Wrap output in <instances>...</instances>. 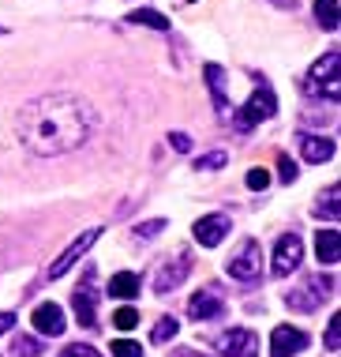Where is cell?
<instances>
[{"label": "cell", "instance_id": "obj_1", "mask_svg": "<svg viewBox=\"0 0 341 357\" xmlns=\"http://www.w3.org/2000/svg\"><path fill=\"white\" fill-rule=\"evenodd\" d=\"M97 124V113L90 109V102H83L79 94H42V98L26 102L19 109L15 132L23 139V147L38 154V158H53V154L75 151L90 139Z\"/></svg>", "mask_w": 341, "mask_h": 357}, {"label": "cell", "instance_id": "obj_2", "mask_svg": "<svg viewBox=\"0 0 341 357\" xmlns=\"http://www.w3.org/2000/svg\"><path fill=\"white\" fill-rule=\"evenodd\" d=\"M274 113H278V98H274V91H270V86L262 83L259 91H251V98L244 102L237 113H232V124H237L240 132H251L259 121L274 117Z\"/></svg>", "mask_w": 341, "mask_h": 357}, {"label": "cell", "instance_id": "obj_3", "mask_svg": "<svg viewBox=\"0 0 341 357\" xmlns=\"http://www.w3.org/2000/svg\"><path fill=\"white\" fill-rule=\"evenodd\" d=\"M334 289V278L330 275H311V278H304L300 286H292L289 294H285V305L292 308V312H315L319 308V301Z\"/></svg>", "mask_w": 341, "mask_h": 357}, {"label": "cell", "instance_id": "obj_4", "mask_svg": "<svg viewBox=\"0 0 341 357\" xmlns=\"http://www.w3.org/2000/svg\"><path fill=\"white\" fill-rule=\"evenodd\" d=\"M308 94H315V98H326L338 102L341 94V83H338V53L330 50L326 56H319L315 64H311V75H308Z\"/></svg>", "mask_w": 341, "mask_h": 357}, {"label": "cell", "instance_id": "obj_5", "mask_svg": "<svg viewBox=\"0 0 341 357\" xmlns=\"http://www.w3.org/2000/svg\"><path fill=\"white\" fill-rule=\"evenodd\" d=\"M229 275L237 278V282H244V286L259 282L262 278V248H259V241H244L237 252L229 256Z\"/></svg>", "mask_w": 341, "mask_h": 357}, {"label": "cell", "instance_id": "obj_6", "mask_svg": "<svg viewBox=\"0 0 341 357\" xmlns=\"http://www.w3.org/2000/svg\"><path fill=\"white\" fill-rule=\"evenodd\" d=\"M97 237H102V229H97V226H94V229H86V234H79V237L72 241V245L64 248L61 256L53 259V264H49V271H45V278H61V275H68V271H72V267L79 264V259H83L86 252H90V245H94Z\"/></svg>", "mask_w": 341, "mask_h": 357}, {"label": "cell", "instance_id": "obj_7", "mask_svg": "<svg viewBox=\"0 0 341 357\" xmlns=\"http://www.w3.org/2000/svg\"><path fill=\"white\" fill-rule=\"evenodd\" d=\"M300 264H304V241H300L296 234L278 237V245H274V259H270L274 275H278V278H285V275H292V271H300Z\"/></svg>", "mask_w": 341, "mask_h": 357}, {"label": "cell", "instance_id": "obj_8", "mask_svg": "<svg viewBox=\"0 0 341 357\" xmlns=\"http://www.w3.org/2000/svg\"><path fill=\"white\" fill-rule=\"evenodd\" d=\"M221 357H259V339L255 331H248V327H232V331L218 335L214 339Z\"/></svg>", "mask_w": 341, "mask_h": 357}, {"label": "cell", "instance_id": "obj_9", "mask_svg": "<svg viewBox=\"0 0 341 357\" xmlns=\"http://www.w3.org/2000/svg\"><path fill=\"white\" fill-rule=\"evenodd\" d=\"M188 271H191V252H177L173 259H165L161 264V271L154 275V294H173L184 278H188Z\"/></svg>", "mask_w": 341, "mask_h": 357}, {"label": "cell", "instance_id": "obj_10", "mask_svg": "<svg viewBox=\"0 0 341 357\" xmlns=\"http://www.w3.org/2000/svg\"><path fill=\"white\" fill-rule=\"evenodd\" d=\"M304 346H308V331H300L292 324H278L270 331V357H292V354L304 350Z\"/></svg>", "mask_w": 341, "mask_h": 357}, {"label": "cell", "instance_id": "obj_11", "mask_svg": "<svg viewBox=\"0 0 341 357\" xmlns=\"http://www.w3.org/2000/svg\"><path fill=\"white\" fill-rule=\"evenodd\" d=\"M72 308H75V320H79L83 327H94L97 324V294H94V271L83 275L79 289H75L72 297Z\"/></svg>", "mask_w": 341, "mask_h": 357}, {"label": "cell", "instance_id": "obj_12", "mask_svg": "<svg viewBox=\"0 0 341 357\" xmlns=\"http://www.w3.org/2000/svg\"><path fill=\"white\" fill-rule=\"evenodd\" d=\"M229 229H232V218L225 215V211H214V215H203L199 222H195V241L207 245V248H214V245L225 241Z\"/></svg>", "mask_w": 341, "mask_h": 357}, {"label": "cell", "instance_id": "obj_13", "mask_svg": "<svg viewBox=\"0 0 341 357\" xmlns=\"http://www.w3.org/2000/svg\"><path fill=\"white\" fill-rule=\"evenodd\" d=\"M221 312H225V301H221V294L214 286L195 289V294H191V301H188V316H191V320H214V316H221Z\"/></svg>", "mask_w": 341, "mask_h": 357}, {"label": "cell", "instance_id": "obj_14", "mask_svg": "<svg viewBox=\"0 0 341 357\" xmlns=\"http://www.w3.org/2000/svg\"><path fill=\"white\" fill-rule=\"evenodd\" d=\"M31 324H34V331H42L49 335V339H56V335H64V308L61 305H38L34 308V316H31Z\"/></svg>", "mask_w": 341, "mask_h": 357}, {"label": "cell", "instance_id": "obj_15", "mask_svg": "<svg viewBox=\"0 0 341 357\" xmlns=\"http://www.w3.org/2000/svg\"><path fill=\"white\" fill-rule=\"evenodd\" d=\"M203 79L210 83V98H214V109L221 117H229V94H225V68L221 64H203Z\"/></svg>", "mask_w": 341, "mask_h": 357}, {"label": "cell", "instance_id": "obj_16", "mask_svg": "<svg viewBox=\"0 0 341 357\" xmlns=\"http://www.w3.org/2000/svg\"><path fill=\"white\" fill-rule=\"evenodd\" d=\"M315 256H319V264H326V267L338 264V259H341V237H338V229H319V234H315Z\"/></svg>", "mask_w": 341, "mask_h": 357}, {"label": "cell", "instance_id": "obj_17", "mask_svg": "<svg viewBox=\"0 0 341 357\" xmlns=\"http://www.w3.org/2000/svg\"><path fill=\"white\" fill-rule=\"evenodd\" d=\"M334 139H319V136H300V154H304V162H330L334 158Z\"/></svg>", "mask_w": 341, "mask_h": 357}, {"label": "cell", "instance_id": "obj_18", "mask_svg": "<svg viewBox=\"0 0 341 357\" xmlns=\"http://www.w3.org/2000/svg\"><path fill=\"white\" fill-rule=\"evenodd\" d=\"M109 294L120 297V301H132V297L139 294V278H135L132 271H116L113 282H109Z\"/></svg>", "mask_w": 341, "mask_h": 357}, {"label": "cell", "instance_id": "obj_19", "mask_svg": "<svg viewBox=\"0 0 341 357\" xmlns=\"http://www.w3.org/2000/svg\"><path fill=\"white\" fill-rule=\"evenodd\" d=\"M338 196H341V188H338V185H330V188L323 192V196H319V211H315V215H319V218L338 222V218H341V204H338Z\"/></svg>", "mask_w": 341, "mask_h": 357}, {"label": "cell", "instance_id": "obj_20", "mask_svg": "<svg viewBox=\"0 0 341 357\" xmlns=\"http://www.w3.org/2000/svg\"><path fill=\"white\" fill-rule=\"evenodd\" d=\"M128 23L154 26V31H169V19H165L161 12H150V8H135V12H128Z\"/></svg>", "mask_w": 341, "mask_h": 357}, {"label": "cell", "instance_id": "obj_21", "mask_svg": "<svg viewBox=\"0 0 341 357\" xmlns=\"http://www.w3.org/2000/svg\"><path fill=\"white\" fill-rule=\"evenodd\" d=\"M315 19L323 23V31H338V0H319Z\"/></svg>", "mask_w": 341, "mask_h": 357}, {"label": "cell", "instance_id": "obj_22", "mask_svg": "<svg viewBox=\"0 0 341 357\" xmlns=\"http://www.w3.org/2000/svg\"><path fill=\"white\" fill-rule=\"evenodd\" d=\"M177 331H180V324L173 320V316H161V320L154 324V335H150V339H154V342H169Z\"/></svg>", "mask_w": 341, "mask_h": 357}, {"label": "cell", "instance_id": "obj_23", "mask_svg": "<svg viewBox=\"0 0 341 357\" xmlns=\"http://www.w3.org/2000/svg\"><path fill=\"white\" fill-rule=\"evenodd\" d=\"M225 162H229L225 151H210V154H199V158H195V169H221Z\"/></svg>", "mask_w": 341, "mask_h": 357}, {"label": "cell", "instance_id": "obj_24", "mask_svg": "<svg viewBox=\"0 0 341 357\" xmlns=\"http://www.w3.org/2000/svg\"><path fill=\"white\" fill-rule=\"evenodd\" d=\"M113 324L120 327V331H132L135 324H139V312H135L132 305H124V308H116V316H113Z\"/></svg>", "mask_w": 341, "mask_h": 357}, {"label": "cell", "instance_id": "obj_25", "mask_svg": "<svg viewBox=\"0 0 341 357\" xmlns=\"http://www.w3.org/2000/svg\"><path fill=\"white\" fill-rule=\"evenodd\" d=\"M38 350H42V346H38L34 339H26V335H19V339L12 342V354L15 357H38Z\"/></svg>", "mask_w": 341, "mask_h": 357}, {"label": "cell", "instance_id": "obj_26", "mask_svg": "<svg viewBox=\"0 0 341 357\" xmlns=\"http://www.w3.org/2000/svg\"><path fill=\"white\" fill-rule=\"evenodd\" d=\"M113 357H143V346L132 339H116L113 342Z\"/></svg>", "mask_w": 341, "mask_h": 357}, {"label": "cell", "instance_id": "obj_27", "mask_svg": "<svg viewBox=\"0 0 341 357\" xmlns=\"http://www.w3.org/2000/svg\"><path fill=\"white\" fill-rule=\"evenodd\" d=\"M338 331H341V320H338V316H330V327H326V350L330 354L341 350V335Z\"/></svg>", "mask_w": 341, "mask_h": 357}, {"label": "cell", "instance_id": "obj_28", "mask_svg": "<svg viewBox=\"0 0 341 357\" xmlns=\"http://www.w3.org/2000/svg\"><path fill=\"white\" fill-rule=\"evenodd\" d=\"M161 229H165V218H154V222H139V226H135V237H158L161 234Z\"/></svg>", "mask_w": 341, "mask_h": 357}, {"label": "cell", "instance_id": "obj_29", "mask_svg": "<svg viewBox=\"0 0 341 357\" xmlns=\"http://www.w3.org/2000/svg\"><path fill=\"white\" fill-rule=\"evenodd\" d=\"M278 173H281L285 185H292V181H296V162H292L289 154H281V158H278Z\"/></svg>", "mask_w": 341, "mask_h": 357}, {"label": "cell", "instance_id": "obj_30", "mask_svg": "<svg viewBox=\"0 0 341 357\" xmlns=\"http://www.w3.org/2000/svg\"><path fill=\"white\" fill-rule=\"evenodd\" d=\"M267 185H270V173L267 169H248V188L251 192H262Z\"/></svg>", "mask_w": 341, "mask_h": 357}, {"label": "cell", "instance_id": "obj_31", "mask_svg": "<svg viewBox=\"0 0 341 357\" xmlns=\"http://www.w3.org/2000/svg\"><path fill=\"white\" fill-rule=\"evenodd\" d=\"M61 357H102L94 350V346H83V342H75V346H68V350H61Z\"/></svg>", "mask_w": 341, "mask_h": 357}, {"label": "cell", "instance_id": "obj_32", "mask_svg": "<svg viewBox=\"0 0 341 357\" xmlns=\"http://www.w3.org/2000/svg\"><path fill=\"white\" fill-rule=\"evenodd\" d=\"M169 143H173L177 151H191V139L184 136V132H173V136H169Z\"/></svg>", "mask_w": 341, "mask_h": 357}, {"label": "cell", "instance_id": "obj_33", "mask_svg": "<svg viewBox=\"0 0 341 357\" xmlns=\"http://www.w3.org/2000/svg\"><path fill=\"white\" fill-rule=\"evenodd\" d=\"M12 327H15V316H12V312H0V335L12 331Z\"/></svg>", "mask_w": 341, "mask_h": 357}, {"label": "cell", "instance_id": "obj_34", "mask_svg": "<svg viewBox=\"0 0 341 357\" xmlns=\"http://www.w3.org/2000/svg\"><path fill=\"white\" fill-rule=\"evenodd\" d=\"M173 357H207V354H195V350H177Z\"/></svg>", "mask_w": 341, "mask_h": 357}, {"label": "cell", "instance_id": "obj_35", "mask_svg": "<svg viewBox=\"0 0 341 357\" xmlns=\"http://www.w3.org/2000/svg\"><path fill=\"white\" fill-rule=\"evenodd\" d=\"M278 8H296V0H274Z\"/></svg>", "mask_w": 341, "mask_h": 357}]
</instances>
